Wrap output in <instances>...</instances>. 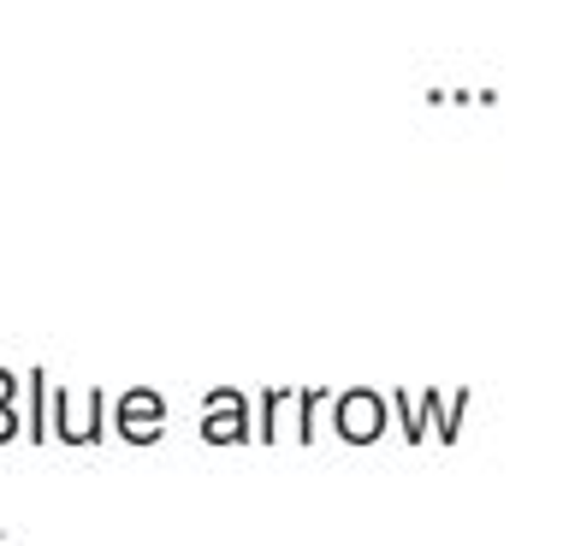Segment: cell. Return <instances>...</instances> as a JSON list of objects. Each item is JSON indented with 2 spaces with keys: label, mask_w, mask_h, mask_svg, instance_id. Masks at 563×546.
<instances>
[{
  "label": "cell",
  "mask_w": 563,
  "mask_h": 546,
  "mask_svg": "<svg viewBox=\"0 0 563 546\" xmlns=\"http://www.w3.org/2000/svg\"><path fill=\"white\" fill-rule=\"evenodd\" d=\"M332 404V434L344 439V446H374L379 434H386V398H379L374 386H350L339 392V398H327Z\"/></svg>",
  "instance_id": "6da1fadb"
},
{
  "label": "cell",
  "mask_w": 563,
  "mask_h": 546,
  "mask_svg": "<svg viewBox=\"0 0 563 546\" xmlns=\"http://www.w3.org/2000/svg\"><path fill=\"white\" fill-rule=\"evenodd\" d=\"M48 434H59V446H96L101 434H108V392H89V416L71 410V392L59 386L48 392Z\"/></svg>",
  "instance_id": "7a4b0ae2"
},
{
  "label": "cell",
  "mask_w": 563,
  "mask_h": 546,
  "mask_svg": "<svg viewBox=\"0 0 563 546\" xmlns=\"http://www.w3.org/2000/svg\"><path fill=\"white\" fill-rule=\"evenodd\" d=\"M113 428H119V439H131V446H161V434H166V398H161L155 386L119 392Z\"/></svg>",
  "instance_id": "3957f363"
},
{
  "label": "cell",
  "mask_w": 563,
  "mask_h": 546,
  "mask_svg": "<svg viewBox=\"0 0 563 546\" xmlns=\"http://www.w3.org/2000/svg\"><path fill=\"white\" fill-rule=\"evenodd\" d=\"M202 439L208 446H238L250 439V398L238 386H214L202 398Z\"/></svg>",
  "instance_id": "277c9868"
},
{
  "label": "cell",
  "mask_w": 563,
  "mask_h": 546,
  "mask_svg": "<svg viewBox=\"0 0 563 546\" xmlns=\"http://www.w3.org/2000/svg\"><path fill=\"white\" fill-rule=\"evenodd\" d=\"M30 439H48V369H30Z\"/></svg>",
  "instance_id": "5b68a950"
},
{
  "label": "cell",
  "mask_w": 563,
  "mask_h": 546,
  "mask_svg": "<svg viewBox=\"0 0 563 546\" xmlns=\"http://www.w3.org/2000/svg\"><path fill=\"white\" fill-rule=\"evenodd\" d=\"M291 404V392L285 386H267L262 392V416H255V439H279V410Z\"/></svg>",
  "instance_id": "8992f818"
},
{
  "label": "cell",
  "mask_w": 563,
  "mask_h": 546,
  "mask_svg": "<svg viewBox=\"0 0 563 546\" xmlns=\"http://www.w3.org/2000/svg\"><path fill=\"white\" fill-rule=\"evenodd\" d=\"M386 410H398V416H404V439H409V446H421V439H428V428H421V416H416V404H409V392H391Z\"/></svg>",
  "instance_id": "52a82bcc"
},
{
  "label": "cell",
  "mask_w": 563,
  "mask_h": 546,
  "mask_svg": "<svg viewBox=\"0 0 563 546\" xmlns=\"http://www.w3.org/2000/svg\"><path fill=\"white\" fill-rule=\"evenodd\" d=\"M463 410H468V392H451L445 422H439V446H451V439H456V428H463Z\"/></svg>",
  "instance_id": "ba28073f"
},
{
  "label": "cell",
  "mask_w": 563,
  "mask_h": 546,
  "mask_svg": "<svg viewBox=\"0 0 563 546\" xmlns=\"http://www.w3.org/2000/svg\"><path fill=\"white\" fill-rule=\"evenodd\" d=\"M297 404H302V410H321V404H327V392H321V386H309V392H302ZM297 439H302V446H309V439H314V422H309V416L297 422Z\"/></svg>",
  "instance_id": "9c48e42d"
},
{
  "label": "cell",
  "mask_w": 563,
  "mask_h": 546,
  "mask_svg": "<svg viewBox=\"0 0 563 546\" xmlns=\"http://www.w3.org/2000/svg\"><path fill=\"white\" fill-rule=\"evenodd\" d=\"M19 404V381H12V369H0V410Z\"/></svg>",
  "instance_id": "30bf717a"
},
{
  "label": "cell",
  "mask_w": 563,
  "mask_h": 546,
  "mask_svg": "<svg viewBox=\"0 0 563 546\" xmlns=\"http://www.w3.org/2000/svg\"><path fill=\"white\" fill-rule=\"evenodd\" d=\"M19 434H24L19 410H0V439H19Z\"/></svg>",
  "instance_id": "8fae6325"
},
{
  "label": "cell",
  "mask_w": 563,
  "mask_h": 546,
  "mask_svg": "<svg viewBox=\"0 0 563 546\" xmlns=\"http://www.w3.org/2000/svg\"><path fill=\"white\" fill-rule=\"evenodd\" d=\"M439 410H445V404H439V386L421 392V428H428V416H439Z\"/></svg>",
  "instance_id": "7c38bea8"
}]
</instances>
